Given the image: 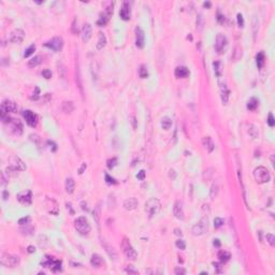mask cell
Returning <instances> with one entry per match:
<instances>
[{
    "label": "cell",
    "mask_w": 275,
    "mask_h": 275,
    "mask_svg": "<svg viewBox=\"0 0 275 275\" xmlns=\"http://www.w3.org/2000/svg\"><path fill=\"white\" fill-rule=\"evenodd\" d=\"M74 227L76 229V231L80 234H82V235H87V234H89L90 230H91L89 223H88V220L84 216H81V217L75 219Z\"/></svg>",
    "instance_id": "cell-1"
},
{
    "label": "cell",
    "mask_w": 275,
    "mask_h": 275,
    "mask_svg": "<svg viewBox=\"0 0 275 275\" xmlns=\"http://www.w3.org/2000/svg\"><path fill=\"white\" fill-rule=\"evenodd\" d=\"M160 208H161V203L156 198H151L145 203V212L148 215V217H153V216L157 215L159 213Z\"/></svg>",
    "instance_id": "cell-2"
},
{
    "label": "cell",
    "mask_w": 275,
    "mask_h": 275,
    "mask_svg": "<svg viewBox=\"0 0 275 275\" xmlns=\"http://www.w3.org/2000/svg\"><path fill=\"white\" fill-rule=\"evenodd\" d=\"M254 178L256 180V182L259 183V184H265L270 181L271 175L269 170L265 167H258L254 170Z\"/></svg>",
    "instance_id": "cell-3"
},
{
    "label": "cell",
    "mask_w": 275,
    "mask_h": 275,
    "mask_svg": "<svg viewBox=\"0 0 275 275\" xmlns=\"http://www.w3.org/2000/svg\"><path fill=\"white\" fill-rule=\"evenodd\" d=\"M0 263L4 267L8 268H14L19 263V258L14 255H10L8 253H2L1 258H0Z\"/></svg>",
    "instance_id": "cell-4"
},
{
    "label": "cell",
    "mask_w": 275,
    "mask_h": 275,
    "mask_svg": "<svg viewBox=\"0 0 275 275\" xmlns=\"http://www.w3.org/2000/svg\"><path fill=\"white\" fill-rule=\"evenodd\" d=\"M208 217H202L200 220L191 229V232H193V235H202L208 231Z\"/></svg>",
    "instance_id": "cell-5"
},
{
    "label": "cell",
    "mask_w": 275,
    "mask_h": 275,
    "mask_svg": "<svg viewBox=\"0 0 275 275\" xmlns=\"http://www.w3.org/2000/svg\"><path fill=\"white\" fill-rule=\"evenodd\" d=\"M121 248H123V253L126 255V257L130 260H136V257H138V254L134 250V248L132 247V245L130 244V242L127 238L123 240L121 242Z\"/></svg>",
    "instance_id": "cell-6"
},
{
    "label": "cell",
    "mask_w": 275,
    "mask_h": 275,
    "mask_svg": "<svg viewBox=\"0 0 275 275\" xmlns=\"http://www.w3.org/2000/svg\"><path fill=\"white\" fill-rule=\"evenodd\" d=\"M9 167L15 169L16 171H25L26 170V165L17 156H11L9 158Z\"/></svg>",
    "instance_id": "cell-7"
},
{
    "label": "cell",
    "mask_w": 275,
    "mask_h": 275,
    "mask_svg": "<svg viewBox=\"0 0 275 275\" xmlns=\"http://www.w3.org/2000/svg\"><path fill=\"white\" fill-rule=\"evenodd\" d=\"M227 44H228V40L227 38L224 36L223 34H218L217 37H216V40H215V49L217 53H223L224 49H226Z\"/></svg>",
    "instance_id": "cell-8"
},
{
    "label": "cell",
    "mask_w": 275,
    "mask_h": 275,
    "mask_svg": "<svg viewBox=\"0 0 275 275\" xmlns=\"http://www.w3.org/2000/svg\"><path fill=\"white\" fill-rule=\"evenodd\" d=\"M24 38H25V32H24V30H22V29H19V28L14 29V30L10 34V36H9L10 42L16 43V44L22 43Z\"/></svg>",
    "instance_id": "cell-9"
},
{
    "label": "cell",
    "mask_w": 275,
    "mask_h": 275,
    "mask_svg": "<svg viewBox=\"0 0 275 275\" xmlns=\"http://www.w3.org/2000/svg\"><path fill=\"white\" fill-rule=\"evenodd\" d=\"M46 47H49V49H53V51L55 52H58L60 51V49H62V45H64V42H62V39L59 38V37H55V38H53L52 40H49V41H47L46 43L44 44Z\"/></svg>",
    "instance_id": "cell-10"
},
{
    "label": "cell",
    "mask_w": 275,
    "mask_h": 275,
    "mask_svg": "<svg viewBox=\"0 0 275 275\" xmlns=\"http://www.w3.org/2000/svg\"><path fill=\"white\" fill-rule=\"evenodd\" d=\"M144 43H145V34L144 31L138 26L136 28V45L139 49H143Z\"/></svg>",
    "instance_id": "cell-11"
},
{
    "label": "cell",
    "mask_w": 275,
    "mask_h": 275,
    "mask_svg": "<svg viewBox=\"0 0 275 275\" xmlns=\"http://www.w3.org/2000/svg\"><path fill=\"white\" fill-rule=\"evenodd\" d=\"M17 200L19 201L22 204H24V205H29V204H31V201H32L31 191L27 190V191H23V193H18Z\"/></svg>",
    "instance_id": "cell-12"
},
{
    "label": "cell",
    "mask_w": 275,
    "mask_h": 275,
    "mask_svg": "<svg viewBox=\"0 0 275 275\" xmlns=\"http://www.w3.org/2000/svg\"><path fill=\"white\" fill-rule=\"evenodd\" d=\"M24 117L26 119V123L28 124L29 126L31 127H36L37 124H38V121H37V116L34 115L31 111L27 110V111H24Z\"/></svg>",
    "instance_id": "cell-13"
},
{
    "label": "cell",
    "mask_w": 275,
    "mask_h": 275,
    "mask_svg": "<svg viewBox=\"0 0 275 275\" xmlns=\"http://www.w3.org/2000/svg\"><path fill=\"white\" fill-rule=\"evenodd\" d=\"M91 34H93V28H91V25L90 24H85L83 26L82 29V40L83 42H88L91 38Z\"/></svg>",
    "instance_id": "cell-14"
},
{
    "label": "cell",
    "mask_w": 275,
    "mask_h": 275,
    "mask_svg": "<svg viewBox=\"0 0 275 275\" xmlns=\"http://www.w3.org/2000/svg\"><path fill=\"white\" fill-rule=\"evenodd\" d=\"M8 124H10L11 130L14 134H22L23 132V125L18 119H11Z\"/></svg>",
    "instance_id": "cell-15"
},
{
    "label": "cell",
    "mask_w": 275,
    "mask_h": 275,
    "mask_svg": "<svg viewBox=\"0 0 275 275\" xmlns=\"http://www.w3.org/2000/svg\"><path fill=\"white\" fill-rule=\"evenodd\" d=\"M173 214H174V216L176 217L178 219H180V220H183V219L185 218V216H184V210H183V205L182 203H181L180 201H176L174 203V206H173Z\"/></svg>",
    "instance_id": "cell-16"
},
{
    "label": "cell",
    "mask_w": 275,
    "mask_h": 275,
    "mask_svg": "<svg viewBox=\"0 0 275 275\" xmlns=\"http://www.w3.org/2000/svg\"><path fill=\"white\" fill-rule=\"evenodd\" d=\"M119 16H121V19H124V21H128L129 18H130V7H129V3L127 1L123 2L121 11H119Z\"/></svg>",
    "instance_id": "cell-17"
},
{
    "label": "cell",
    "mask_w": 275,
    "mask_h": 275,
    "mask_svg": "<svg viewBox=\"0 0 275 275\" xmlns=\"http://www.w3.org/2000/svg\"><path fill=\"white\" fill-rule=\"evenodd\" d=\"M1 109L4 110L7 113H10V112H15L17 106H16L15 102H13L11 100H4L1 103Z\"/></svg>",
    "instance_id": "cell-18"
},
{
    "label": "cell",
    "mask_w": 275,
    "mask_h": 275,
    "mask_svg": "<svg viewBox=\"0 0 275 275\" xmlns=\"http://www.w3.org/2000/svg\"><path fill=\"white\" fill-rule=\"evenodd\" d=\"M138 205H139V202L136 198H128L124 202V208H126L127 211H132V210L136 208Z\"/></svg>",
    "instance_id": "cell-19"
},
{
    "label": "cell",
    "mask_w": 275,
    "mask_h": 275,
    "mask_svg": "<svg viewBox=\"0 0 275 275\" xmlns=\"http://www.w3.org/2000/svg\"><path fill=\"white\" fill-rule=\"evenodd\" d=\"M202 143H203V146L206 148V151L210 153L213 152L214 148H215V144H214L212 138H210V136H204L202 139Z\"/></svg>",
    "instance_id": "cell-20"
},
{
    "label": "cell",
    "mask_w": 275,
    "mask_h": 275,
    "mask_svg": "<svg viewBox=\"0 0 275 275\" xmlns=\"http://www.w3.org/2000/svg\"><path fill=\"white\" fill-rule=\"evenodd\" d=\"M229 95H230V91H229L227 85L223 84L220 87V97H221V101L224 104H227L229 100Z\"/></svg>",
    "instance_id": "cell-21"
},
{
    "label": "cell",
    "mask_w": 275,
    "mask_h": 275,
    "mask_svg": "<svg viewBox=\"0 0 275 275\" xmlns=\"http://www.w3.org/2000/svg\"><path fill=\"white\" fill-rule=\"evenodd\" d=\"M189 75V70L187 67H184V66H181L175 69V76L178 77H186Z\"/></svg>",
    "instance_id": "cell-22"
},
{
    "label": "cell",
    "mask_w": 275,
    "mask_h": 275,
    "mask_svg": "<svg viewBox=\"0 0 275 275\" xmlns=\"http://www.w3.org/2000/svg\"><path fill=\"white\" fill-rule=\"evenodd\" d=\"M64 186H66V191H67L68 193H73V191H74V188H75V183L74 181H73V178H68L67 180H66V184H64Z\"/></svg>",
    "instance_id": "cell-23"
},
{
    "label": "cell",
    "mask_w": 275,
    "mask_h": 275,
    "mask_svg": "<svg viewBox=\"0 0 275 275\" xmlns=\"http://www.w3.org/2000/svg\"><path fill=\"white\" fill-rule=\"evenodd\" d=\"M106 37L104 36L103 32H99V37H98V42H97V49H102L106 46Z\"/></svg>",
    "instance_id": "cell-24"
},
{
    "label": "cell",
    "mask_w": 275,
    "mask_h": 275,
    "mask_svg": "<svg viewBox=\"0 0 275 275\" xmlns=\"http://www.w3.org/2000/svg\"><path fill=\"white\" fill-rule=\"evenodd\" d=\"M103 7H104V13H106V17H110L113 13V7H114V3L112 1H106L103 3Z\"/></svg>",
    "instance_id": "cell-25"
},
{
    "label": "cell",
    "mask_w": 275,
    "mask_h": 275,
    "mask_svg": "<svg viewBox=\"0 0 275 275\" xmlns=\"http://www.w3.org/2000/svg\"><path fill=\"white\" fill-rule=\"evenodd\" d=\"M90 263H91V265L95 268H100V265H102V258L97 254L93 255V256H91V259H90Z\"/></svg>",
    "instance_id": "cell-26"
},
{
    "label": "cell",
    "mask_w": 275,
    "mask_h": 275,
    "mask_svg": "<svg viewBox=\"0 0 275 275\" xmlns=\"http://www.w3.org/2000/svg\"><path fill=\"white\" fill-rule=\"evenodd\" d=\"M49 268H51V269L54 271V272L60 271V270H61V261H60V260L52 259V261H51V263H49Z\"/></svg>",
    "instance_id": "cell-27"
},
{
    "label": "cell",
    "mask_w": 275,
    "mask_h": 275,
    "mask_svg": "<svg viewBox=\"0 0 275 275\" xmlns=\"http://www.w3.org/2000/svg\"><path fill=\"white\" fill-rule=\"evenodd\" d=\"M102 245L104 246V248H106V252L108 253V255L111 257V259H114V260H115V258H116V253H115V250H114L113 247H111L109 244H106V242H102Z\"/></svg>",
    "instance_id": "cell-28"
},
{
    "label": "cell",
    "mask_w": 275,
    "mask_h": 275,
    "mask_svg": "<svg viewBox=\"0 0 275 275\" xmlns=\"http://www.w3.org/2000/svg\"><path fill=\"white\" fill-rule=\"evenodd\" d=\"M42 62V57L40 56V55H38V56H34V58H31L30 60L28 61V66L31 68L34 67H37V66H39V64Z\"/></svg>",
    "instance_id": "cell-29"
},
{
    "label": "cell",
    "mask_w": 275,
    "mask_h": 275,
    "mask_svg": "<svg viewBox=\"0 0 275 275\" xmlns=\"http://www.w3.org/2000/svg\"><path fill=\"white\" fill-rule=\"evenodd\" d=\"M248 133H250V136H252L253 139H257L258 136H259L258 128L255 126V125H252V124H250V126H248Z\"/></svg>",
    "instance_id": "cell-30"
},
{
    "label": "cell",
    "mask_w": 275,
    "mask_h": 275,
    "mask_svg": "<svg viewBox=\"0 0 275 275\" xmlns=\"http://www.w3.org/2000/svg\"><path fill=\"white\" fill-rule=\"evenodd\" d=\"M258 104H259V101H258L256 98H250V100H248V102H247V109L250 111H254V110H256Z\"/></svg>",
    "instance_id": "cell-31"
},
{
    "label": "cell",
    "mask_w": 275,
    "mask_h": 275,
    "mask_svg": "<svg viewBox=\"0 0 275 275\" xmlns=\"http://www.w3.org/2000/svg\"><path fill=\"white\" fill-rule=\"evenodd\" d=\"M230 257H231L230 254H229L228 252H226V250H220V252L218 253V258L221 262H227V261H229Z\"/></svg>",
    "instance_id": "cell-32"
},
{
    "label": "cell",
    "mask_w": 275,
    "mask_h": 275,
    "mask_svg": "<svg viewBox=\"0 0 275 275\" xmlns=\"http://www.w3.org/2000/svg\"><path fill=\"white\" fill-rule=\"evenodd\" d=\"M256 61H257L258 68H262L263 64H265V54H263V52L258 53L257 56H256Z\"/></svg>",
    "instance_id": "cell-33"
},
{
    "label": "cell",
    "mask_w": 275,
    "mask_h": 275,
    "mask_svg": "<svg viewBox=\"0 0 275 275\" xmlns=\"http://www.w3.org/2000/svg\"><path fill=\"white\" fill-rule=\"evenodd\" d=\"M171 126H172V121H171L169 117H163V118L161 119V127L165 129V130L170 129Z\"/></svg>",
    "instance_id": "cell-34"
},
{
    "label": "cell",
    "mask_w": 275,
    "mask_h": 275,
    "mask_svg": "<svg viewBox=\"0 0 275 275\" xmlns=\"http://www.w3.org/2000/svg\"><path fill=\"white\" fill-rule=\"evenodd\" d=\"M57 66H58V73H59V76L61 77V79H64L66 75H67V70H66L64 64H62V62H58Z\"/></svg>",
    "instance_id": "cell-35"
},
{
    "label": "cell",
    "mask_w": 275,
    "mask_h": 275,
    "mask_svg": "<svg viewBox=\"0 0 275 275\" xmlns=\"http://www.w3.org/2000/svg\"><path fill=\"white\" fill-rule=\"evenodd\" d=\"M62 110L66 113H70L73 111V103L72 102H64L62 103Z\"/></svg>",
    "instance_id": "cell-36"
},
{
    "label": "cell",
    "mask_w": 275,
    "mask_h": 275,
    "mask_svg": "<svg viewBox=\"0 0 275 275\" xmlns=\"http://www.w3.org/2000/svg\"><path fill=\"white\" fill-rule=\"evenodd\" d=\"M203 16L202 14H199L198 18H197V30L198 31H202L203 29Z\"/></svg>",
    "instance_id": "cell-37"
},
{
    "label": "cell",
    "mask_w": 275,
    "mask_h": 275,
    "mask_svg": "<svg viewBox=\"0 0 275 275\" xmlns=\"http://www.w3.org/2000/svg\"><path fill=\"white\" fill-rule=\"evenodd\" d=\"M139 75H140V77H142V79H145V77H147L148 73H147V68H146V66H144V64H142L141 67H140V69H139Z\"/></svg>",
    "instance_id": "cell-38"
},
{
    "label": "cell",
    "mask_w": 275,
    "mask_h": 275,
    "mask_svg": "<svg viewBox=\"0 0 275 275\" xmlns=\"http://www.w3.org/2000/svg\"><path fill=\"white\" fill-rule=\"evenodd\" d=\"M217 193H218V185H217V184H213L212 187H211V191H210V196H211V198L212 199L216 198Z\"/></svg>",
    "instance_id": "cell-39"
},
{
    "label": "cell",
    "mask_w": 275,
    "mask_h": 275,
    "mask_svg": "<svg viewBox=\"0 0 275 275\" xmlns=\"http://www.w3.org/2000/svg\"><path fill=\"white\" fill-rule=\"evenodd\" d=\"M34 49H36V45H34V44H31L30 46L25 51V53H24V57H29L34 52Z\"/></svg>",
    "instance_id": "cell-40"
},
{
    "label": "cell",
    "mask_w": 275,
    "mask_h": 275,
    "mask_svg": "<svg viewBox=\"0 0 275 275\" xmlns=\"http://www.w3.org/2000/svg\"><path fill=\"white\" fill-rule=\"evenodd\" d=\"M265 239H267V242L271 245V246H274L275 245V237L273 235V234L268 233L267 235H265Z\"/></svg>",
    "instance_id": "cell-41"
},
{
    "label": "cell",
    "mask_w": 275,
    "mask_h": 275,
    "mask_svg": "<svg viewBox=\"0 0 275 275\" xmlns=\"http://www.w3.org/2000/svg\"><path fill=\"white\" fill-rule=\"evenodd\" d=\"M214 70H215V73L217 74V76H220L221 75V69H220V62L216 61L214 62Z\"/></svg>",
    "instance_id": "cell-42"
},
{
    "label": "cell",
    "mask_w": 275,
    "mask_h": 275,
    "mask_svg": "<svg viewBox=\"0 0 275 275\" xmlns=\"http://www.w3.org/2000/svg\"><path fill=\"white\" fill-rule=\"evenodd\" d=\"M223 225H224V219L219 218V217H216L215 220H214V227H215V228H220Z\"/></svg>",
    "instance_id": "cell-43"
},
{
    "label": "cell",
    "mask_w": 275,
    "mask_h": 275,
    "mask_svg": "<svg viewBox=\"0 0 275 275\" xmlns=\"http://www.w3.org/2000/svg\"><path fill=\"white\" fill-rule=\"evenodd\" d=\"M125 271H126L128 274H132V275L139 274V272H138V271H136V269L132 267V265H128V268H126V270H125Z\"/></svg>",
    "instance_id": "cell-44"
},
{
    "label": "cell",
    "mask_w": 275,
    "mask_h": 275,
    "mask_svg": "<svg viewBox=\"0 0 275 275\" xmlns=\"http://www.w3.org/2000/svg\"><path fill=\"white\" fill-rule=\"evenodd\" d=\"M42 75H43V77H45V79H51L52 77V71L49 69H44L43 71H42Z\"/></svg>",
    "instance_id": "cell-45"
},
{
    "label": "cell",
    "mask_w": 275,
    "mask_h": 275,
    "mask_svg": "<svg viewBox=\"0 0 275 275\" xmlns=\"http://www.w3.org/2000/svg\"><path fill=\"white\" fill-rule=\"evenodd\" d=\"M175 244H176V246H178V248H180V250H185V248H186V244H185V242L183 241V240H178V241H176V243H175Z\"/></svg>",
    "instance_id": "cell-46"
},
{
    "label": "cell",
    "mask_w": 275,
    "mask_h": 275,
    "mask_svg": "<svg viewBox=\"0 0 275 275\" xmlns=\"http://www.w3.org/2000/svg\"><path fill=\"white\" fill-rule=\"evenodd\" d=\"M238 25H239V27H244V19H243V15H242L241 13H239L238 14Z\"/></svg>",
    "instance_id": "cell-47"
},
{
    "label": "cell",
    "mask_w": 275,
    "mask_h": 275,
    "mask_svg": "<svg viewBox=\"0 0 275 275\" xmlns=\"http://www.w3.org/2000/svg\"><path fill=\"white\" fill-rule=\"evenodd\" d=\"M76 23H77L76 18H74V19H73V23H72V27H71V31L73 32V34H77V31H79Z\"/></svg>",
    "instance_id": "cell-48"
},
{
    "label": "cell",
    "mask_w": 275,
    "mask_h": 275,
    "mask_svg": "<svg viewBox=\"0 0 275 275\" xmlns=\"http://www.w3.org/2000/svg\"><path fill=\"white\" fill-rule=\"evenodd\" d=\"M30 221V217H23V218H21L19 220H18V224L19 225H28V223Z\"/></svg>",
    "instance_id": "cell-49"
},
{
    "label": "cell",
    "mask_w": 275,
    "mask_h": 275,
    "mask_svg": "<svg viewBox=\"0 0 275 275\" xmlns=\"http://www.w3.org/2000/svg\"><path fill=\"white\" fill-rule=\"evenodd\" d=\"M268 124H269V126H270V127L274 126L275 121H274V117H273V114L272 113L269 114V117H268Z\"/></svg>",
    "instance_id": "cell-50"
},
{
    "label": "cell",
    "mask_w": 275,
    "mask_h": 275,
    "mask_svg": "<svg viewBox=\"0 0 275 275\" xmlns=\"http://www.w3.org/2000/svg\"><path fill=\"white\" fill-rule=\"evenodd\" d=\"M174 273L176 275H183V274H185L186 273V270L185 269H183V268H181V267H178L174 270Z\"/></svg>",
    "instance_id": "cell-51"
},
{
    "label": "cell",
    "mask_w": 275,
    "mask_h": 275,
    "mask_svg": "<svg viewBox=\"0 0 275 275\" xmlns=\"http://www.w3.org/2000/svg\"><path fill=\"white\" fill-rule=\"evenodd\" d=\"M106 21H108V17H103V16H101V17L99 18V21L97 22V24L99 26H104L106 23Z\"/></svg>",
    "instance_id": "cell-52"
},
{
    "label": "cell",
    "mask_w": 275,
    "mask_h": 275,
    "mask_svg": "<svg viewBox=\"0 0 275 275\" xmlns=\"http://www.w3.org/2000/svg\"><path fill=\"white\" fill-rule=\"evenodd\" d=\"M116 161H117V159H116V158H113V159H110V160L108 161V167L110 168V169L114 168V166L116 165Z\"/></svg>",
    "instance_id": "cell-53"
},
{
    "label": "cell",
    "mask_w": 275,
    "mask_h": 275,
    "mask_svg": "<svg viewBox=\"0 0 275 275\" xmlns=\"http://www.w3.org/2000/svg\"><path fill=\"white\" fill-rule=\"evenodd\" d=\"M99 214H100V211H99V208H97L95 211H94V217L96 218V221H97V223H99V216H100Z\"/></svg>",
    "instance_id": "cell-54"
},
{
    "label": "cell",
    "mask_w": 275,
    "mask_h": 275,
    "mask_svg": "<svg viewBox=\"0 0 275 275\" xmlns=\"http://www.w3.org/2000/svg\"><path fill=\"white\" fill-rule=\"evenodd\" d=\"M106 183H108V184H116L115 180L112 178H110V175L109 174H106Z\"/></svg>",
    "instance_id": "cell-55"
},
{
    "label": "cell",
    "mask_w": 275,
    "mask_h": 275,
    "mask_svg": "<svg viewBox=\"0 0 275 275\" xmlns=\"http://www.w3.org/2000/svg\"><path fill=\"white\" fill-rule=\"evenodd\" d=\"M136 178H139V180H144V178H145V171H144V170H141L139 172V174L136 175Z\"/></svg>",
    "instance_id": "cell-56"
},
{
    "label": "cell",
    "mask_w": 275,
    "mask_h": 275,
    "mask_svg": "<svg viewBox=\"0 0 275 275\" xmlns=\"http://www.w3.org/2000/svg\"><path fill=\"white\" fill-rule=\"evenodd\" d=\"M213 265H214V268L216 269V271H217V272H221V265H219L218 262H214Z\"/></svg>",
    "instance_id": "cell-57"
},
{
    "label": "cell",
    "mask_w": 275,
    "mask_h": 275,
    "mask_svg": "<svg viewBox=\"0 0 275 275\" xmlns=\"http://www.w3.org/2000/svg\"><path fill=\"white\" fill-rule=\"evenodd\" d=\"M175 171L174 170H170V178H175Z\"/></svg>",
    "instance_id": "cell-58"
},
{
    "label": "cell",
    "mask_w": 275,
    "mask_h": 275,
    "mask_svg": "<svg viewBox=\"0 0 275 275\" xmlns=\"http://www.w3.org/2000/svg\"><path fill=\"white\" fill-rule=\"evenodd\" d=\"M214 245H215L216 247H219L220 246V242H219V240H214Z\"/></svg>",
    "instance_id": "cell-59"
},
{
    "label": "cell",
    "mask_w": 275,
    "mask_h": 275,
    "mask_svg": "<svg viewBox=\"0 0 275 275\" xmlns=\"http://www.w3.org/2000/svg\"><path fill=\"white\" fill-rule=\"evenodd\" d=\"M28 252L29 253H34V252H36V248H34V246H29L28 247Z\"/></svg>",
    "instance_id": "cell-60"
},
{
    "label": "cell",
    "mask_w": 275,
    "mask_h": 275,
    "mask_svg": "<svg viewBox=\"0 0 275 275\" xmlns=\"http://www.w3.org/2000/svg\"><path fill=\"white\" fill-rule=\"evenodd\" d=\"M175 234H176V235H182V230H180V229H175Z\"/></svg>",
    "instance_id": "cell-61"
},
{
    "label": "cell",
    "mask_w": 275,
    "mask_h": 275,
    "mask_svg": "<svg viewBox=\"0 0 275 275\" xmlns=\"http://www.w3.org/2000/svg\"><path fill=\"white\" fill-rule=\"evenodd\" d=\"M86 168V163H83V166H82V168L80 169V174H82L83 173V171H84V169Z\"/></svg>",
    "instance_id": "cell-62"
},
{
    "label": "cell",
    "mask_w": 275,
    "mask_h": 275,
    "mask_svg": "<svg viewBox=\"0 0 275 275\" xmlns=\"http://www.w3.org/2000/svg\"><path fill=\"white\" fill-rule=\"evenodd\" d=\"M203 4H204V7H208V8L211 7V2H204Z\"/></svg>",
    "instance_id": "cell-63"
},
{
    "label": "cell",
    "mask_w": 275,
    "mask_h": 275,
    "mask_svg": "<svg viewBox=\"0 0 275 275\" xmlns=\"http://www.w3.org/2000/svg\"><path fill=\"white\" fill-rule=\"evenodd\" d=\"M2 195H3V199H4V200H7V196H8V195H7V191H3Z\"/></svg>",
    "instance_id": "cell-64"
}]
</instances>
